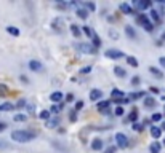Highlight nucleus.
<instances>
[{
    "mask_svg": "<svg viewBox=\"0 0 165 153\" xmlns=\"http://www.w3.org/2000/svg\"><path fill=\"white\" fill-rule=\"evenodd\" d=\"M11 139L18 143H26V142H31L37 137V132L35 131H29V129H16L11 134Z\"/></svg>",
    "mask_w": 165,
    "mask_h": 153,
    "instance_id": "f257e3e1",
    "label": "nucleus"
},
{
    "mask_svg": "<svg viewBox=\"0 0 165 153\" xmlns=\"http://www.w3.org/2000/svg\"><path fill=\"white\" fill-rule=\"evenodd\" d=\"M138 23L143 26L144 31H148V32H152V31H154V23H152L144 13H141V14L138 16Z\"/></svg>",
    "mask_w": 165,
    "mask_h": 153,
    "instance_id": "f03ea898",
    "label": "nucleus"
},
{
    "mask_svg": "<svg viewBox=\"0 0 165 153\" xmlns=\"http://www.w3.org/2000/svg\"><path fill=\"white\" fill-rule=\"evenodd\" d=\"M77 50L82 51V53H85V54H96L98 53V48H95L93 43H79Z\"/></svg>",
    "mask_w": 165,
    "mask_h": 153,
    "instance_id": "7ed1b4c3",
    "label": "nucleus"
},
{
    "mask_svg": "<svg viewBox=\"0 0 165 153\" xmlns=\"http://www.w3.org/2000/svg\"><path fill=\"white\" fill-rule=\"evenodd\" d=\"M115 140H117V147H119V148H127L128 145H130L128 137L125 136L124 132H117V134H115Z\"/></svg>",
    "mask_w": 165,
    "mask_h": 153,
    "instance_id": "20e7f679",
    "label": "nucleus"
},
{
    "mask_svg": "<svg viewBox=\"0 0 165 153\" xmlns=\"http://www.w3.org/2000/svg\"><path fill=\"white\" fill-rule=\"evenodd\" d=\"M104 54L109 57V59H120V57H124V53L119 51V50H107Z\"/></svg>",
    "mask_w": 165,
    "mask_h": 153,
    "instance_id": "39448f33",
    "label": "nucleus"
},
{
    "mask_svg": "<svg viewBox=\"0 0 165 153\" xmlns=\"http://www.w3.org/2000/svg\"><path fill=\"white\" fill-rule=\"evenodd\" d=\"M103 97V91L101 89H91L90 91V99H91V102H96V101H99Z\"/></svg>",
    "mask_w": 165,
    "mask_h": 153,
    "instance_id": "423d86ee",
    "label": "nucleus"
},
{
    "mask_svg": "<svg viewBox=\"0 0 165 153\" xmlns=\"http://www.w3.org/2000/svg\"><path fill=\"white\" fill-rule=\"evenodd\" d=\"M103 147H104V142L101 139H93L91 140V150L99 151V150H103Z\"/></svg>",
    "mask_w": 165,
    "mask_h": 153,
    "instance_id": "0eeeda50",
    "label": "nucleus"
},
{
    "mask_svg": "<svg viewBox=\"0 0 165 153\" xmlns=\"http://www.w3.org/2000/svg\"><path fill=\"white\" fill-rule=\"evenodd\" d=\"M120 11L124 14H135L136 13L135 10H133V6H130L128 3H120Z\"/></svg>",
    "mask_w": 165,
    "mask_h": 153,
    "instance_id": "6e6552de",
    "label": "nucleus"
},
{
    "mask_svg": "<svg viewBox=\"0 0 165 153\" xmlns=\"http://www.w3.org/2000/svg\"><path fill=\"white\" fill-rule=\"evenodd\" d=\"M125 34L128 38H132V40H136L138 38V35H136V31L132 27V26H125Z\"/></svg>",
    "mask_w": 165,
    "mask_h": 153,
    "instance_id": "1a4fd4ad",
    "label": "nucleus"
},
{
    "mask_svg": "<svg viewBox=\"0 0 165 153\" xmlns=\"http://www.w3.org/2000/svg\"><path fill=\"white\" fill-rule=\"evenodd\" d=\"M45 126H47V128H50V129H53V128H58V126H59V118H58V117L50 118L47 123H45Z\"/></svg>",
    "mask_w": 165,
    "mask_h": 153,
    "instance_id": "9d476101",
    "label": "nucleus"
},
{
    "mask_svg": "<svg viewBox=\"0 0 165 153\" xmlns=\"http://www.w3.org/2000/svg\"><path fill=\"white\" fill-rule=\"evenodd\" d=\"M27 65H29V69L31 70H34V72H40L42 70V64L39 62V61H29V64H27Z\"/></svg>",
    "mask_w": 165,
    "mask_h": 153,
    "instance_id": "9b49d317",
    "label": "nucleus"
},
{
    "mask_svg": "<svg viewBox=\"0 0 165 153\" xmlns=\"http://www.w3.org/2000/svg\"><path fill=\"white\" fill-rule=\"evenodd\" d=\"M114 73L119 76V78H125V76H127V70L124 69V67H120V65L114 67Z\"/></svg>",
    "mask_w": 165,
    "mask_h": 153,
    "instance_id": "f8f14e48",
    "label": "nucleus"
},
{
    "mask_svg": "<svg viewBox=\"0 0 165 153\" xmlns=\"http://www.w3.org/2000/svg\"><path fill=\"white\" fill-rule=\"evenodd\" d=\"M133 6H136L138 10H141V11H143V10H146V8L151 6V2H138V0H135V2H133Z\"/></svg>",
    "mask_w": 165,
    "mask_h": 153,
    "instance_id": "ddd939ff",
    "label": "nucleus"
},
{
    "mask_svg": "<svg viewBox=\"0 0 165 153\" xmlns=\"http://www.w3.org/2000/svg\"><path fill=\"white\" fill-rule=\"evenodd\" d=\"M160 150H162L160 142H152L151 145H149V151L151 153H160Z\"/></svg>",
    "mask_w": 165,
    "mask_h": 153,
    "instance_id": "4468645a",
    "label": "nucleus"
},
{
    "mask_svg": "<svg viewBox=\"0 0 165 153\" xmlns=\"http://www.w3.org/2000/svg\"><path fill=\"white\" fill-rule=\"evenodd\" d=\"M15 109V104L11 102H3V104H0V112H10Z\"/></svg>",
    "mask_w": 165,
    "mask_h": 153,
    "instance_id": "2eb2a0df",
    "label": "nucleus"
},
{
    "mask_svg": "<svg viewBox=\"0 0 165 153\" xmlns=\"http://www.w3.org/2000/svg\"><path fill=\"white\" fill-rule=\"evenodd\" d=\"M151 136H152L154 139H159V137L162 136V128H159V126H152V128H151Z\"/></svg>",
    "mask_w": 165,
    "mask_h": 153,
    "instance_id": "dca6fc26",
    "label": "nucleus"
},
{
    "mask_svg": "<svg viewBox=\"0 0 165 153\" xmlns=\"http://www.w3.org/2000/svg\"><path fill=\"white\" fill-rule=\"evenodd\" d=\"M71 32H72V35H74L76 38H80V35H82V29H80L79 26H76V24H71Z\"/></svg>",
    "mask_w": 165,
    "mask_h": 153,
    "instance_id": "f3484780",
    "label": "nucleus"
},
{
    "mask_svg": "<svg viewBox=\"0 0 165 153\" xmlns=\"http://www.w3.org/2000/svg\"><path fill=\"white\" fill-rule=\"evenodd\" d=\"M63 93H59V91H56V93H53L51 96H50V99H51V102H61L63 101Z\"/></svg>",
    "mask_w": 165,
    "mask_h": 153,
    "instance_id": "a211bd4d",
    "label": "nucleus"
},
{
    "mask_svg": "<svg viewBox=\"0 0 165 153\" xmlns=\"http://www.w3.org/2000/svg\"><path fill=\"white\" fill-rule=\"evenodd\" d=\"M27 117H29V115L18 113V115H13V120H15L16 123H23V121H27Z\"/></svg>",
    "mask_w": 165,
    "mask_h": 153,
    "instance_id": "6ab92c4d",
    "label": "nucleus"
},
{
    "mask_svg": "<svg viewBox=\"0 0 165 153\" xmlns=\"http://www.w3.org/2000/svg\"><path fill=\"white\" fill-rule=\"evenodd\" d=\"M77 16H79L80 19H87V18H88V10H85V8H77Z\"/></svg>",
    "mask_w": 165,
    "mask_h": 153,
    "instance_id": "aec40b11",
    "label": "nucleus"
},
{
    "mask_svg": "<svg viewBox=\"0 0 165 153\" xmlns=\"http://www.w3.org/2000/svg\"><path fill=\"white\" fill-rule=\"evenodd\" d=\"M144 107H148V109L155 107V99L154 97H146L144 99Z\"/></svg>",
    "mask_w": 165,
    "mask_h": 153,
    "instance_id": "412c9836",
    "label": "nucleus"
},
{
    "mask_svg": "<svg viewBox=\"0 0 165 153\" xmlns=\"http://www.w3.org/2000/svg\"><path fill=\"white\" fill-rule=\"evenodd\" d=\"M149 72L155 76V78H163V73L159 69H155V67H149Z\"/></svg>",
    "mask_w": 165,
    "mask_h": 153,
    "instance_id": "4be33fe9",
    "label": "nucleus"
},
{
    "mask_svg": "<svg viewBox=\"0 0 165 153\" xmlns=\"http://www.w3.org/2000/svg\"><path fill=\"white\" fill-rule=\"evenodd\" d=\"M109 105H111V101H103V102H98V110H107Z\"/></svg>",
    "mask_w": 165,
    "mask_h": 153,
    "instance_id": "5701e85b",
    "label": "nucleus"
},
{
    "mask_svg": "<svg viewBox=\"0 0 165 153\" xmlns=\"http://www.w3.org/2000/svg\"><path fill=\"white\" fill-rule=\"evenodd\" d=\"M50 117H51L50 110H42V112L39 113V118H40V120H45V121H48V120H50Z\"/></svg>",
    "mask_w": 165,
    "mask_h": 153,
    "instance_id": "b1692460",
    "label": "nucleus"
},
{
    "mask_svg": "<svg viewBox=\"0 0 165 153\" xmlns=\"http://www.w3.org/2000/svg\"><path fill=\"white\" fill-rule=\"evenodd\" d=\"M149 14H151V18H152V21H155V23L160 21V13L157 11V10H151Z\"/></svg>",
    "mask_w": 165,
    "mask_h": 153,
    "instance_id": "393cba45",
    "label": "nucleus"
},
{
    "mask_svg": "<svg viewBox=\"0 0 165 153\" xmlns=\"http://www.w3.org/2000/svg\"><path fill=\"white\" fill-rule=\"evenodd\" d=\"M128 120H130L132 123H136V120H138V110L133 109V110L130 112V115H128Z\"/></svg>",
    "mask_w": 165,
    "mask_h": 153,
    "instance_id": "a878e982",
    "label": "nucleus"
},
{
    "mask_svg": "<svg viewBox=\"0 0 165 153\" xmlns=\"http://www.w3.org/2000/svg\"><path fill=\"white\" fill-rule=\"evenodd\" d=\"M7 32L11 34V35H15V37H18V35H20V29L13 27V26H8V27H7Z\"/></svg>",
    "mask_w": 165,
    "mask_h": 153,
    "instance_id": "bb28decb",
    "label": "nucleus"
},
{
    "mask_svg": "<svg viewBox=\"0 0 165 153\" xmlns=\"http://www.w3.org/2000/svg\"><path fill=\"white\" fill-rule=\"evenodd\" d=\"M127 62L130 64L132 67H138V65H140V64H138V59H136L135 56H128V57H127Z\"/></svg>",
    "mask_w": 165,
    "mask_h": 153,
    "instance_id": "cd10ccee",
    "label": "nucleus"
},
{
    "mask_svg": "<svg viewBox=\"0 0 165 153\" xmlns=\"http://www.w3.org/2000/svg\"><path fill=\"white\" fill-rule=\"evenodd\" d=\"M111 94H112V97H114V99H122V97H124V93H122L120 89H112Z\"/></svg>",
    "mask_w": 165,
    "mask_h": 153,
    "instance_id": "c85d7f7f",
    "label": "nucleus"
},
{
    "mask_svg": "<svg viewBox=\"0 0 165 153\" xmlns=\"http://www.w3.org/2000/svg\"><path fill=\"white\" fill-rule=\"evenodd\" d=\"M91 42H93V46H95V48H99V46H101V40H99V37H98L96 34L91 37Z\"/></svg>",
    "mask_w": 165,
    "mask_h": 153,
    "instance_id": "c756f323",
    "label": "nucleus"
},
{
    "mask_svg": "<svg viewBox=\"0 0 165 153\" xmlns=\"http://www.w3.org/2000/svg\"><path fill=\"white\" fill-rule=\"evenodd\" d=\"M8 96V86L7 85H0V97Z\"/></svg>",
    "mask_w": 165,
    "mask_h": 153,
    "instance_id": "7c9ffc66",
    "label": "nucleus"
},
{
    "mask_svg": "<svg viewBox=\"0 0 165 153\" xmlns=\"http://www.w3.org/2000/svg\"><path fill=\"white\" fill-rule=\"evenodd\" d=\"M61 109H63V104H59V105H51V109H50V113H59L61 112Z\"/></svg>",
    "mask_w": 165,
    "mask_h": 153,
    "instance_id": "2f4dec72",
    "label": "nucleus"
},
{
    "mask_svg": "<svg viewBox=\"0 0 165 153\" xmlns=\"http://www.w3.org/2000/svg\"><path fill=\"white\" fill-rule=\"evenodd\" d=\"M84 5H85L87 10H90V11H95V10H96V5L93 2H84Z\"/></svg>",
    "mask_w": 165,
    "mask_h": 153,
    "instance_id": "473e14b6",
    "label": "nucleus"
},
{
    "mask_svg": "<svg viewBox=\"0 0 165 153\" xmlns=\"http://www.w3.org/2000/svg\"><path fill=\"white\" fill-rule=\"evenodd\" d=\"M84 32H85V34H87V35H88L90 38L95 35V31H93V29H90L88 26H84Z\"/></svg>",
    "mask_w": 165,
    "mask_h": 153,
    "instance_id": "72a5a7b5",
    "label": "nucleus"
},
{
    "mask_svg": "<svg viewBox=\"0 0 165 153\" xmlns=\"http://www.w3.org/2000/svg\"><path fill=\"white\" fill-rule=\"evenodd\" d=\"M144 96V93H133V94H130V101H135V99H140V97H143Z\"/></svg>",
    "mask_w": 165,
    "mask_h": 153,
    "instance_id": "f704fd0d",
    "label": "nucleus"
},
{
    "mask_svg": "<svg viewBox=\"0 0 165 153\" xmlns=\"http://www.w3.org/2000/svg\"><path fill=\"white\" fill-rule=\"evenodd\" d=\"M26 105H27V102H26L24 99H20V101L15 104V107H16V109H23V107H26Z\"/></svg>",
    "mask_w": 165,
    "mask_h": 153,
    "instance_id": "c9c22d12",
    "label": "nucleus"
},
{
    "mask_svg": "<svg viewBox=\"0 0 165 153\" xmlns=\"http://www.w3.org/2000/svg\"><path fill=\"white\" fill-rule=\"evenodd\" d=\"M10 147H11V145H10V143H8V142H5V140H2V139H0V150H8Z\"/></svg>",
    "mask_w": 165,
    "mask_h": 153,
    "instance_id": "e433bc0d",
    "label": "nucleus"
},
{
    "mask_svg": "<svg viewBox=\"0 0 165 153\" xmlns=\"http://www.w3.org/2000/svg\"><path fill=\"white\" fill-rule=\"evenodd\" d=\"M151 120H152V121H155V123L160 121V120H162V113H154L152 117H151Z\"/></svg>",
    "mask_w": 165,
    "mask_h": 153,
    "instance_id": "4c0bfd02",
    "label": "nucleus"
},
{
    "mask_svg": "<svg viewBox=\"0 0 165 153\" xmlns=\"http://www.w3.org/2000/svg\"><path fill=\"white\" fill-rule=\"evenodd\" d=\"M115 151H117V147H115V145H111V147L104 148V153H115Z\"/></svg>",
    "mask_w": 165,
    "mask_h": 153,
    "instance_id": "58836bf2",
    "label": "nucleus"
},
{
    "mask_svg": "<svg viewBox=\"0 0 165 153\" xmlns=\"http://www.w3.org/2000/svg\"><path fill=\"white\" fill-rule=\"evenodd\" d=\"M109 35H111L112 40H117V38H119V32H115L114 29H111V31H109Z\"/></svg>",
    "mask_w": 165,
    "mask_h": 153,
    "instance_id": "ea45409f",
    "label": "nucleus"
},
{
    "mask_svg": "<svg viewBox=\"0 0 165 153\" xmlns=\"http://www.w3.org/2000/svg\"><path fill=\"white\" fill-rule=\"evenodd\" d=\"M114 113L117 115V117H122V115H124V109L119 105V107H115V112H114Z\"/></svg>",
    "mask_w": 165,
    "mask_h": 153,
    "instance_id": "a19ab883",
    "label": "nucleus"
},
{
    "mask_svg": "<svg viewBox=\"0 0 165 153\" xmlns=\"http://www.w3.org/2000/svg\"><path fill=\"white\" fill-rule=\"evenodd\" d=\"M82 109H84V101H77V102H76V112H77V110H82Z\"/></svg>",
    "mask_w": 165,
    "mask_h": 153,
    "instance_id": "79ce46f5",
    "label": "nucleus"
},
{
    "mask_svg": "<svg viewBox=\"0 0 165 153\" xmlns=\"http://www.w3.org/2000/svg\"><path fill=\"white\" fill-rule=\"evenodd\" d=\"M26 107H27V113H34V110H35V107H34V105L32 104H29V102H27V105H26Z\"/></svg>",
    "mask_w": 165,
    "mask_h": 153,
    "instance_id": "37998d69",
    "label": "nucleus"
},
{
    "mask_svg": "<svg viewBox=\"0 0 165 153\" xmlns=\"http://www.w3.org/2000/svg\"><path fill=\"white\" fill-rule=\"evenodd\" d=\"M132 85H133V86L140 85V76H138V75H136V76H133V78H132Z\"/></svg>",
    "mask_w": 165,
    "mask_h": 153,
    "instance_id": "c03bdc74",
    "label": "nucleus"
},
{
    "mask_svg": "<svg viewBox=\"0 0 165 153\" xmlns=\"http://www.w3.org/2000/svg\"><path fill=\"white\" fill-rule=\"evenodd\" d=\"M91 72V65H87V67H84V69L80 70V73H90Z\"/></svg>",
    "mask_w": 165,
    "mask_h": 153,
    "instance_id": "a18cd8bd",
    "label": "nucleus"
},
{
    "mask_svg": "<svg viewBox=\"0 0 165 153\" xmlns=\"http://www.w3.org/2000/svg\"><path fill=\"white\" fill-rule=\"evenodd\" d=\"M76 120H77V112H76V110H72V112H71V121L74 123Z\"/></svg>",
    "mask_w": 165,
    "mask_h": 153,
    "instance_id": "49530a36",
    "label": "nucleus"
},
{
    "mask_svg": "<svg viewBox=\"0 0 165 153\" xmlns=\"http://www.w3.org/2000/svg\"><path fill=\"white\" fill-rule=\"evenodd\" d=\"M133 129L135 131H143V126H141V124H138V123H133Z\"/></svg>",
    "mask_w": 165,
    "mask_h": 153,
    "instance_id": "de8ad7c7",
    "label": "nucleus"
},
{
    "mask_svg": "<svg viewBox=\"0 0 165 153\" xmlns=\"http://www.w3.org/2000/svg\"><path fill=\"white\" fill-rule=\"evenodd\" d=\"M159 64H160V65L163 67V69H165V56H162L160 59H159Z\"/></svg>",
    "mask_w": 165,
    "mask_h": 153,
    "instance_id": "09e8293b",
    "label": "nucleus"
},
{
    "mask_svg": "<svg viewBox=\"0 0 165 153\" xmlns=\"http://www.w3.org/2000/svg\"><path fill=\"white\" fill-rule=\"evenodd\" d=\"M149 91L154 93V94H157V93H159V88H154V86H152V88H149Z\"/></svg>",
    "mask_w": 165,
    "mask_h": 153,
    "instance_id": "8fccbe9b",
    "label": "nucleus"
},
{
    "mask_svg": "<svg viewBox=\"0 0 165 153\" xmlns=\"http://www.w3.org/2000/svg\"><path fill=\"white\" fill-rule=\"evenodd\" d=\"M5 128H7V124L5 123H0V131H3Z\"/></svg>",
    "mask_w": 165,
    "mask_h": 153,
    "instance_id": "3c124183",
    "label": "nucleus"
},
{
    "mask_svg": "<svg viewBox=\"0 0 165 153\" xmlns=\"http://www.w3.org/2000/svg\"><path fill=\"white\" fill-rule=\"evenodd\" d=\"M162 40H165V32H163V35H162Z\"/></svg>",
    "mask_w": 165,
    "mask_h": 153,
    "instance_id": "603ef678",
    "label": "nucleus"
},
{
    "mask_svg": "<svg viewBox=\"0 0 165 153\" xmlns=\"http://www.w3.org/2000/svg\"><path fill=\"white\" fill-rule=\"evenodd\" d=\"M160 128H162V129H165V123H163V124H162V126H160Z\"/></svg>",
    "mask_w": 165,
    "mask_h": 153,
    "instance_id": "864d4df0",
    "label": "nucleus"
}]
</instances>
